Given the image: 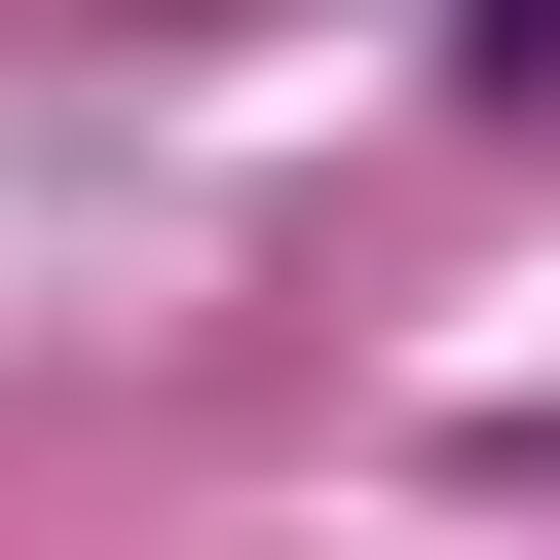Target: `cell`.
<instances>
[{
  "label": "cell",
  "mask_w": 560,
  "mask_h": 560,
  "mask_svg": "<svg viewBox=\"0 0 560 560\" xmlns=\"http://www.w3.org/2000/svg\"><path fill=\"white\" fill-rule=\"evenodd\" d=\"M486 75H523V113H560V0H486Z\"/></svg>",
  "instance_id": "obj_1"
}]
</instances>
